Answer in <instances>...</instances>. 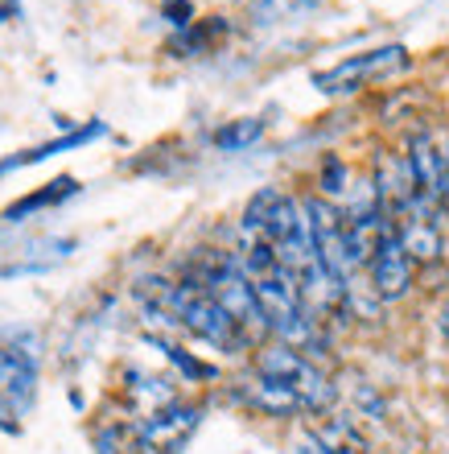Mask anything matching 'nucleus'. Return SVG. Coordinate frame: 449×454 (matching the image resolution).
<instances>
[{
  "instance_id": "1",
  "label": "nucleus",
  "mask_w": 449,
  "mask_h": 454,
  "mask_svg": "<svg viewBox=\"0 0 449 454\" xmlns=\"http://www.w3.org/2000/svg\"><path fill=\"white\" fill-rule=\"evenodd\" d=\"M153 286V298H149V310L166 323L190 331L194 339L211 343L214 351H244L248 339L239 335V326L227 318L214 298L194 281H178V286H166V281H149Z\"/></svg>"
},
{
  "instance_id": "2",
  "label": "nucleus",
  "mask_w": 449,
  "mask_h": 454,
  "mask_svg": "<svg viewBox=\"0 0 449 454\" xmlns=\"http://www.w3.org/2000/svg\"><path fill=\"white\" fill-rule=\"evenodd\" d=\"M194 286H202L206 294L214 298V306L239 326V335L252 343H260L268 339V326H264V314L256 306V294H252V281L244 277L239 261L231 252H202L198 261H194V277H190Z\"/></svg>"
},
{
  "instance_id": "10",
  "label": "nucleus",
  "mask_w": 449,
  "mask_h": 454,
  "mask_svg": "<svg viewBox=\"0 0 449 454\" xmlns=\"http://www.w3.org/2000/svg\"><path fill=\"white\" fill-rule=\"evenodd\" d=\"M248 401L256 409H264V413H272V418H281V413H301L297 396L289 393V388H281L276 380H264V376H256V380H252Z\"/></svg>"
},
{
  "instance_id": "8",
  "label": "nucleus",
  "mask_w": 449,
  "mask_h": 454,
  "mask_svg": "<svg viewBox=\"0 0 449 454\" xmlns=\"http://www.w3.org/2000/svg\"><path fill=\"white\" fill-rule=\"evenodd\" d=\"M198 421H202L198 405H166V409H157V413H149L136 430H141L144 450L182 454L186 450V442L194 438V430H198Z\"/></svg>"
},
{
  "instance_id": "12",
  "label": "nucleus",
  "mask_w": 449,
  "mask_h": 454,
  "mask_svg": "<svg viewBox=\"0 0 449 454\" xmlns=\"http://www.w3.org/2000/svg\"><path fill=\"white\" fill-rule=\"evenodd\" d=\"M260 137H264V120H231V124H223V129L214 132L211 141H214V149H223V153H239V149L256 145Z\"/></svg>"
},
{
  "instance_id": "5",
  "label": "nucleus",
  "mask_w": 449,
  "mask_h": 454,
  "mask_svg": "<svg viewBox=\"0 0 449 454\" xmlns=\"http://www.w3.org/2000/svg\"><path fill=\"white\" fill-rule=\"evenodd\" d=\"M408 67H413V54L404 46H379V50L351 54V59H343L338 67H330V71H318L314 74V87H318L321 96H351L359 87L379 83V79L400 74V71H408Z\"/></svg>"
},
{
  "instance_id": "15",
  "label": "nucleus",
  "mask_w": 449,
  "mask_h": 454,
  "mask_svg": "<svg viewBox=\"0 0 449 454\" xmlns=\"http://www.w3.org/2000/svg\"><path fill=\"white\" fill-rule=\"evenodd\" d=\"M297 454H330V450H326V446L318 442V434L306 430L301 438H297Z\"/></svg>"
},
{
  "instance_id": "9",
  "label": "nucleus",
  "mask_w": 449,
  "mask_h": 454,
  "mask_svg": "<svg viewBox=\"0 0 449 454\" xmlns=\"http://www.w3.org/2000/svg\"><path fill=\"white\" fill-rule=\"evenodd\" d=\"M95 137H104V124H99V120H95V124H87V129H79V132H71V137H58V141L42 145V149H29V153L12 157V161H4V166H0V174H9V169H17V166H29V161H46V157L62 153V149H79V145L95 141Z\"/></svg>"
},
{
  "instance_id": "14",
  "label": "nucleus",
  "mask_w": 449,
  "mask_h": 454,
  "mask_svg": "<svg viewBox=\"0 0 449 454\" xmlns=\"http://www.w3.org/2000/svg\"><path fill=\"white\" fill-rule=\"evenodd\" d=\"M321 191L326 194H343L346 191V166L338 157H330L326 166H321Z\"/></svg>"
},
{
  "instance_id": "6",
  "label": "nucleus",
  "mask_w": 449,
  "mask_h": 454,
  "mask_svg": "<svg viewBox=\"0 0 449 454\" xmlns=\"http://www.w3.org/2000/svg\"><path fill=\"white\" fill-rule=\"evenodd\" d=\"M37 401V356L29 347L4 343L0 347V421L17 426L12 418H25Z\"/></svg>"
},
{
  "instance_id": "11",
  "label": "nucleus",
  "mask_w": 449,
  "mask_h": 454,
  "mask_svg": "<svg viewBox=\"0 0 449 454\" xmlns=\"http://www.w3.org/2000/svg\"><path fill=\"white\" fill-rule=\"evenodd\" d=\"M95 450L99 454H144L141 430L128 426V421H112V426H104V430L95 434Z\"/></svg>"
},
{
  "instance_id": "3",
  "label": "nucleus",
  "mask_w": 449,
  "mask_h": 454,
  "mask_svg": "<svg viewBox=\"0 0 449 454\" xmlns=\"http://www.w3.org/2000/svg\"><path fill=\"white\" fill-rule=\"evenodd\" d=\"M301 207H306L309 236H314V252H318L326 277H330L343 294H351V289H355L359 269H363V256H359L355 239H351V227H346V219H343V207H334L330 199H321V194L301 199Z\"/></svg>"
},
{
  "instance_id": "13",
  "label": "nucleus",
  "mask_w": 449,
  "mask_h": 454,
  "mask_svg": "<svg viewBox=\"0 0 449 454\" xmlns=\"http://www.w3.org/2000/svg\"><path fill=\"white\" fill-rule=\"evenodd\" d=\"M74 191H79V182H74V178H58V182H50V191L21 199L17 207H9V215H4V219H12V223H17V219L29 215V211H42V207H54V203H62V199H71Z\"/></svg>"
},
{
  "instance_id": "7",
  "label": "nucleus",
  "mask_w": 449,
  "mask_h": 454,
  "mask_svg": "<svg viewBox=\"0 0 449 454\" xmlns=\"http://www.w3.org/2000/svg\"><path fill=\"white\" fill-rule=\"evenodd\" d=\"M363 269L371 273V294H375L379 301H400L404 294L413 289V277H416V264L408 261V252L400 248L391 223L383 227V236H379V244L371 248Z\"/></svg>"
},
{
  "instance_id": "4",
  "label": "nucleus",
  "mask_w": 449,
  "mask_h": 454,
  "mask_svg": "<svg viewBox=\"0 0 449 454\" xmlns=\"http://www.w3.org/2000/svg\"><path fill=\"white\" fill-rule=\"evenodd\" d=\"M256 376L289 388V393L297 396L301 413H326V409L334 405V396H338L330 376H326L314 359L293 351V347H284V343H272V347L256 351Z\"/></svg>"
}]
</instances>
